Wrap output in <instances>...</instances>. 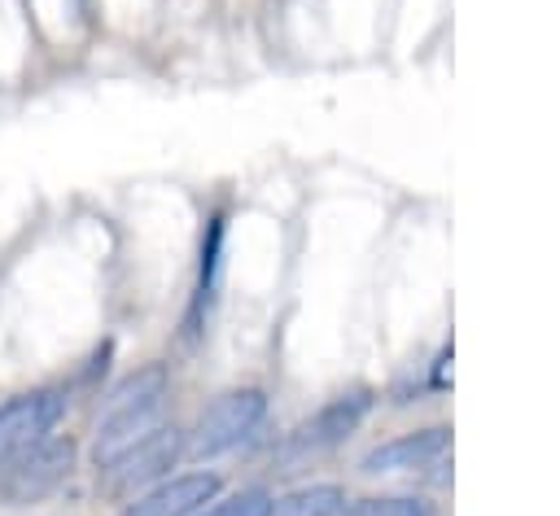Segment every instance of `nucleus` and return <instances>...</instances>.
I'll return each instance as SVG.
<instances>
[{"instance_id":"1","label":"nucleus","mask_w":560,"mask_h":516,"mask_svg":"<svg viewBox=\"0 0 560 516\" xmlns=\"http://www.w3.org/2000/svg\"><path fill=\"white\" fill-rule=\"evenodd\" d=\"M171 394V372L162 363H144L140 372H131L127 380H118L105 398V415L96 424L92 437V464L96 472L105 464H114L118 455H127L136 442H144L149 433L162 429V407Z\"/></svg>"},{"instance_id":"10","label":"nucleus","mask_w":560,"mask_h":516,"mask_svg":"<svg viewBox=\"0 0 560 516\" xmlns=\"http://www.w3.org/2000/svg\"><path fill=\"white\" fill-rule=\"evenodd\" d=\"M341 516H438V507L420 494H376V499L346 503Z\"/></svg>"},{"instance_id":"2","label":"nucleus","mask_w":560,"mask_h":516,"mask_svg":"<svg viewBox=\"0 0 560 516\" xmlns=\"http://www.w3.org/2000/svg\"><path fill=\"white\" fill-rule=\"evenodd\" d=\"M262 420H267V394H262L258 385L228 389V394H219V398L197 415V429H192L188 450H192L197 459L228 455V450H236L241 442H249Z\"/></svg>"},{"instance_id":"5","label":"nucleus","mask_w":560,"mask_h":516,"mask_svg":"<svg viewBox=\"0 0 560 516\" xmlns=\"http://www.w3.org/2000/svg\"><path fill=\"white\" fill-rule=\"evenodd\" d=\"M61 415H66V389L57 385H39L0 402V468L22 450H31L35 442H44Z\"/></svg>"},{"instance_id":"9","label":"nucleus","mask_w":560,"mask_h":516,"mask_svg":"<svg viewBox=\"0 0 560 516\" xmlns=\"http://www.w3.org/2000/svg\"><path fill=\"white\" fill-rule=\"evenodd\" d=\"M346 490L324 481V485H302V490H289L271 503V516H341L346 507Z\"/></svg>"},{"instance_id":"6","label":"nucleus","mask_w":560,"mask_h":516,"mask_svg":"<svg viewBox=\"0 0 560 516\" xmlns=\"http://www.w3.org/2000/svg\"><path fill=\"white\" fill-rule=\"evenodd\" d=\"M368 411H372V389H368V385H354V389L328 398V402L289 437V446H293L298 455L332 450V446H341V442L368 420Z\"/></svg>"},{"instance_id":"8","label":"nucleus","mask_w":560,"mask_h":516,"mask_svg":"<svg viewBox=\"0 0 560 516\" xmlns=\"http://www.w3.org/2000/svg\"><path fill=\"white\" fill-rule=\"evenodd\" d=\"M446 450H451V429L446 424H429V429H411V433H398V437L372 446L359 459V472H368V477L420 472V468H433Z\"/></svg>"},{"instance_id":"7","label":"nucleus","mask_w":560,"mask_h":516,"mask_svg":"<svg viewBox=\"0 0 560 516\" xmlns=\"http://www.w3.org/2000/svg\"><path fill=\"white\" fill-rule=\"evenodd\" d=\"M223 490L219 472H179V477H162L158 485H149L144 494L127 499V507L118 516H197L206 503H214Z\"/></svg>"},{"instance_id":"4","label":"nucleus","mask_w":560,"mask_h":516,"mask_svg":"<svg viewBox=\"0 0 560 516\" xmlns=\"http://www.w3.org/2000/svg\"><path fill=\"white\" fill-rule=\"evenodd\" d=\"M79 446L70 437H44L0 468V503H39L74 472Z\"/></svg>"},{"instance_id":"3","label":"nucleus","mask_w":560,"mask_h":516,"mask_svg":"<svg viewBox=\"0 0 560 516\" xmlns=\"http://www.w3.org/2000/svg\"><path fill=\"white\" fill-rule=\"evenodd\" d=\"M184 455V433L175 424H162L158 433H149L144 442H136L127 455H118L114 464L101 468V490L109 499H136L144 494L149 485H158Z\"/></svg>"},{"instance_id":"11","label":"nucleus","mask_w":560,"mask_h":516,"mask_svg":"<svg viewBox=\"0 0 560 516\" xmlns=\"http://www.w3.org/2000/svg\"><path fill=\"white\" fill-rule=\"evenodd\" d=\"M271 503H276V494L249 485V490H236V494L219 499L214 507H201L197 516H271Z\"/></svg>"}]
</instances>
